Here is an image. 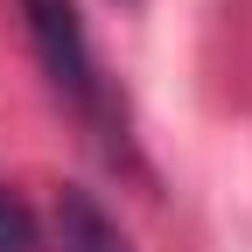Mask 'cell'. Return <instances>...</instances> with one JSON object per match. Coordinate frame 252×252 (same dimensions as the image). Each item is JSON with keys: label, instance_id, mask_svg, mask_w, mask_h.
I'll return each mask as SVG.
<instances>
[{"label": "cell", "instance_id": "6da1fadb", "mask_svg": "<svg viewBox=\"0 0 252 252\" xmlns=\"http://www.w3.org/2000/svg\"><path fill=\"white\" fill-rule=\"evenodd\" d=\"M21 21H28V42H35L49 84H56L70 105L105 112V84H98V63H91L84 21H77V0H21Z\"/></svg>", "mask_w": 252, "mask_h": 252}, {"label": "cell", "instance_id": "7a4b0ae2", "mask_svg": "<svg viewBox=\"0 0 252 252\" xmlns=\"http://www.w3.org/2000/svg\"><path fill=\"white\" fill-rule=\"evenodd\" d=\"M63 252H126V238L105 224L91 196H63Z\"/></svg>", "mask_w": 252, "mask_h": 252}, {"label": "cell", "instance_id": "3957f363", "mask_svg": "<svg viewBox=\"0 0 252 252\" xmlns=\"http://www.w3.org/2000/svg\"><path fill=\"white\" fill-rule=\"evenodd\" d=\"M0 252H35V217L0 189Z\"/></svg>", "mask_w": 252, "mask_h": 252}]
</instances>
